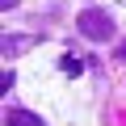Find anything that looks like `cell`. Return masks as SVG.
I'll return each instance as SVG.
<instances>
[{"mask_svg": "<svg viewBox=\"0 0 126 126\" xmlns=\"http://www.w3.org/2000/svg\"><path fill=\"white\" fill-rule=\"evenodd\" d=\"M4 126H42V118H34L30 109H4Z\"/></svg>", "mask_w": 126, "mask_h": 126, "instance_id": "cell-2", "label": "cell"}, {"mask_svg": "<svg viewBox=\"0 0 126 126\" xmlns=\"http://www.w3.org/2000/svg\"><path fill=\"white\" fill-rule=\"evenodd\" d=\"M30 46V38H4V55H13V50H25Z\"/></svg>", "mask_w": 126, "mask_h": 126, "instance_id": "cell-3", "label": "cell"}, {"mask_svg": "<svg viewBox=\"0 0 126 126\" xmlns=\"http://www.w3.org/2000/svg\"><path fill=\"white\" fill-rule=\"evenodd\" d=\"M13 4H17V0H0V9H4V13H9V9H13Z\"/></svg>", "mask_w": 126, "mask_h": 126, "instance_id": "cell-5", "label": "cell"}, {"mask_svg": "<svg viewBox=\"0 0 126 126\" xmlns=\"http://www.w3.org/2000/svg\"><path fill=\"white\" fill-rule=\"evenodd\" d=\"M76 25H80V34L93 38V42H109V38H113V21H109L101 9H84V13L76 17Z\"/></svg>", "mask_w": 126, "mask_h": 126, "instance_id": "cell-1", "label": "cell"}, {"mask_svg": "<svg viewBox=\"0 0 126 126\" xmlns=\"http://www.w3.org/2000/svg\"><path fill=\"white\" fill-rule=\"evenodd\" d=\"M63 72H67V76H80L84 63H80V59H63Z\"/></svg>", "mask_w": 126, "mask_h": 126, "instance_id": "cell-4", "label": "cell"}]
</instances>
